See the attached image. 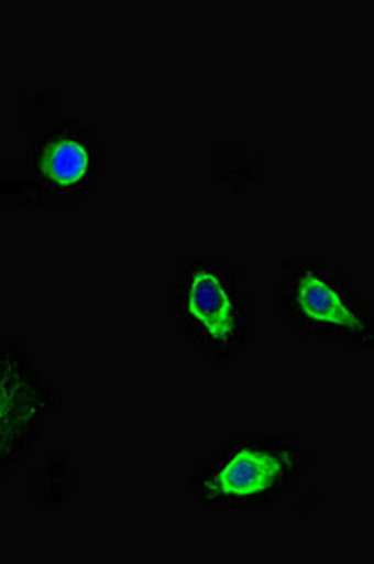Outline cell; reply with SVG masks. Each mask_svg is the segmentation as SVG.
I'll use <instances>...</instances> for the list:
<instances>
[{"instance_id":"obj_1","label":"cell","mask_w":374,"mask_h":564,"mask_svg":"<svg viewBox=\"0 0 374 564\" xmlns=\"http://www.w3.org/2000/svg\"><path fill=\"white\" fill-rule=\"evenodd\" d=\"M238 286L227 273L204 265L188 273L183 282L179 307L188 326L201 340L217 348H232L245 326Z\"/></svg>"},{"instance_id":"obj_2","label":"cell","mask_w":374,"mask_h":564,"mask_svg":"<svg viewBox=\"0 0 374 564\" xmlns=\"http://www.w3.org/2000/svg\"><path fill=\"white\" fill-rule=\"evenodd\" d=\"M290 456L267 446H243L215 467L204 491L211 499L245 500L270 494L292 470Z\"/></svg>"},{"instance_id":"obj_3","label":"cell","mask_w":374,"mask_h":564,"mask_svg":"<svg viewBox=\"0 0 374 564\" xmlns=\"http://www.w3.org/2000/svg\"><path fill=\"white\" fill-rule=\"evenodd\" d=\"M292 305L307 324L326 332L350 337H362L367 332L360 308L328 271H301L292 284Z\"/></svg>"},{"instance_id":"obj_4","label":"cell","mask_w":374,"mask_h":564,"mask_svg":"<svg viewBox=\"0 0 374 564\" xmlns=\"http://www.w3.org/2000/svg\"><path fill=\"white\" fill-rule=\"evenodd\" d=\"M46 391L20 359L0 354V444L20 435L46 411Z\"/></svg>"},{"instance_id":"obj_5","label":"cell","mask_w":374,"mask_h":564,"mask_svg":"<svg viewBox=\"0 0 374 564\" xmlns=\"http://www.w3.org/2000/svg\"><path fill=\"white\" fill-rule=\"evenodd\" d=\"M89 170V153L76 140H61L47 153V172L63 185H74Z\"/></svg>"}]
</instances>
